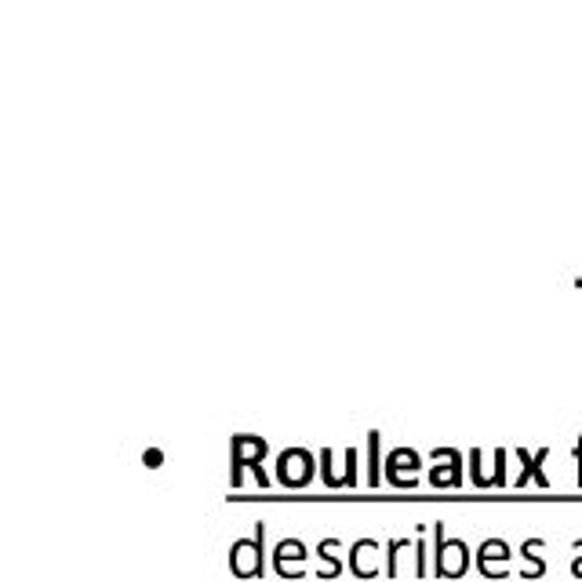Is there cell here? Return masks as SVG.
<instances>
[{"mask_svg": "<svg viewBox=\"0 0 582 582\" xmlns=\"http://www.w3.org/2000/svg\"><path fill=\"white\" fill-rule=\"evenodd\" d=\"M379 553H382V542L379 539H357L346 553V564H350V572L357 579H375L379 575Z\"/></svg>", "mask_w": 582, "mask_h": 582, "instance_id": "obj_9", "label": "cell"}, {"mask_svg": "<svg viewBox=\"0 0 582 582\" xmlns=\"http://www.w3.org/2000/svg\"><path fill=\"white\" fill-rule=\"evenodd\" d=\"M517 459H521V466H524L521 477H517V484H528L532 477H535L539 484H550V481H546V473H542V462L550 459V448H539L535 455H528V452L521 448V452H517Z\"/></svg>", "mask_w": 582, "mask_h": 582, "instance_id": "obj_11", "label": "cell"}, {"mask_svg": "<svg viewBox=\"0 0 582 582\" xmlns=\"http://www.w3.org/2000/svg\"><path fill=\"white\" fill-rule=\"evenodd\" d=\"M470 568V546L444 535V521H433V575L437 579H462Z\"/></svg>", "mask_w": 582, "mask_h": 582, "instance_id": "obj_3", "label": "cell"}, {"mask_svg": "<svg viewBox=\"0 0 582 582\" xmlns=\"http://www.w3.org/2000/svg\"><path fill=\"white\" fill-rule=\"evenodd\" d=\"M270 452L266 437H255V433H237L230 444V484L241 488L244 484V470H251V477L259 481V488H270V473L262 470V459Z\"/></svg>", "mask_w": 582, "mask_h": 582, "instance_id": "obj_1", "label": "cell"}, {"mask_svg": "<svg viewBox=\"0 0 582 582\" xmlns=\"http://www.w3.org/2000/svg\"><path fill=\"white\" fill-rule=\"evenodd\" d=\"M332 550H339V539H324L321 546H317V557L324 561V568L317 572V579H335V575H339L342 568H346V564H342Z\"/></svg>", "mask_w": 582, "mask_h": 582, "instance_id": "obj_13", "label": "cell"}, {"mask_svg": "<svg viewBox=\"0 0 582 582\" xmlns=\"http://www.w3.org/2000/svg\"><path fill=\"white\" fill-rule=\"evenodd\" d=\"M415 575H419V579H426V572H430V561H426V539H422V532H419V539H415Z\"/></svg>", "mask_w": 582, "mask_h": 582, "instance_id": "obj_15", "label": "cell"}, {"mask_svg": "<svg viewBox=\"0 0 582 582\" xmlns=\"http://www.w3.org/2000/svg\"><path fill=\"white\" fill-rule=\"evenodd\" d=\"M357 448H346V466H335V448H321V481L328 488H353L357 484Z\"/></svg>", "mask_w": 582, "mask_h": 582, "instance_id": "obj_6", "label": "cell"}, {"mask_svg": "<svg viewBox=\"0 0 582 582\" xmlns=\"http://www.w3.org/2000/svg\"><path fill=\"white\" fill-rule=\"evenodd\" d=\"M270 557H273V568H277L281 579L295 582L306 575V557H310V553H306V542L302 539H281Z\"/></svg>", "mask_w": 582, "mask_h": 582, "instance_id": "obj_5", "label": "cell"}, {"mask_svg": "<svg viewBox=\"0 0 582 582\" xmlns=\"http://www.w3.org/2000/svg\"><path fill=\"white\" fill-rule=\"evenodd\" d=\"M317 473V459H313L310 448H284L277 455V481L284 488H306Z\"/></svg>", "mask_w": 582, "mask_h": 582, "instance_id": "obj_4", "label": "cell"}, {"mask_svg": "<svg viewBox=\"0 0 582 582\" xmlns=\"http://www.w3.org/2000/svg\"><path fill=\"white\" fill-rule=\"evenodd\" d=\"M408 550H415V542H408V539L386 542V575H390V579L401 575V553H408Z\"/></svg>", "mask_w": 582, "mask_h": 582, "instance_id": "obj_14", "label": "cell"}, {"mask_svg": "<svg viewBox=\"0 0 582 582\" xmlns=\"http://www.w3.org/2000/svg\"><path fill=\"white\" fill-rule=\"evenodd\" d=\"M433 466L430 470V484L433 488H459L462 484V452L459 448H433Z\"/></svg>", "mask_w": 582, "mask_h": 582, "instance_id": "obj_10", "label": "cell"}, {"mask_svg": "<svg viewBox=\"0 0 582 582\" xmlns=\"http://www.w3.org/2000/svg\"><path fill=\"white\" fill-rule=\"evenodd\" d=\"M575 553H579V557H575V561H572V572H575V575H579V579H582V539L575 542Z\"/></svg>", "mask_w": 582, "mask_h": 582, "instance_id": "obj_17", "label": "cell"}, {"mask_svg": "<svg viewBox=\"0 0 582 582\" xmlns=\"http://www.w3.org/2000/svg\"><path fill=\"white\" fill-rule=\"evenodd\" d=\"M510 546L506 539H484L481 550H477V568H481L484 579H506L510 575Z\"/></svg>", "mask_w": 582, "mask_h": 582, "instance_id": "obj_8", "label": "cell"}, {"mask_svg": "<svg viewBox=\"0 0 582 582\" xmlns=\"http://www.w3.org/2000/svg\"><path fill=\"white\" fill-rule=\"evenodd\" d=\"M575 462H579V484H582V433H579V444H575Z\"/></svg>", "mask_w": 582, "mask_h": 582, "instance_id": "obj_18", "label": "cell"}, {"mask_svg": "<svg viewBox=\"0 0 582 582\" xmlns=\"http://www.w3.org/2000/svg\"><path fill=\"white\" fill-rule=\"evenodd\" d=\"M266 521H255V532L248 539H237L230 546V572L237 579H262L266 575Z\"/></svg>", "mask_w": 582, "mask_h": 582, "instance_id": "obj_2", "label": "cell"}, {"mask_svg": "<svg viewBox=\"0 0 582 582\" xmlns=\"http://www.w3.org/2000/svg\"><path fill=\"white\" fill-rule=\"evenodd\" d=\"M419 470H422V459L415 448H397V452L386 455V477L397 488H415L419 484Z\"/></svg>", "mask_w": 582, "mask_h": 582, "instance_id": "obj_7", "label": "cell"}, {"mask_svg": "<svg viewBox=\"0 0 582 582\" xmlns=\"http://www.w3.org/2000/svg\"><path fill=\"white\" fill-rule=\"evenodd\" d=\"M161 462H164V452H161V448H150V452H146V466H150V470H157Z\"/></svg>", "mask_w": 582, "mask_h": 582, "instance_id": "obj_16", "label": "cell"}, {"mask_svg": "<svg viewBox=\"0 0 582 582\" xmlns=\"http://www.w3.org/2000/svg\"><path fill=\"white\" fill-rule=\"evenodd\" d=\"M364 444H368V484L372 488H379V481H382V433L379 430H368L364 433Z\"/></svg>", "mask_w": 582, "mask_h": 582, "instance_id": "obj_12", "label": "cell"}]
</instances>
